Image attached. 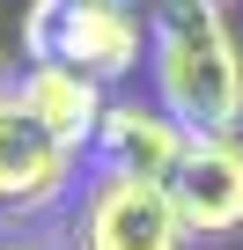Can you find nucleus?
<instances>
[{
  "label": "nucleus",
  "mask_w": 243,
  "mask_h": 250,
  "mask_svg": "<svg viewBox=\"0 0 243 250\" xmlns=\"http://www.w3.org/2000/svg\"><path fill=\"white\" fill-rule=\"evenodd\" d=\"M155 103L184 140H228L243 125V44L221 8L206 0H162L148 30Z\"/></svg>",
  "instance_id": "nucleus-1"
},
{
  "label": "nucleus",
  "mask_w": 243,
  "mask_h": 250,
  "mask_svg": "<svg viewBox=\"0 0 243 250\" xmlns=\"http://www.w3.org/2000/svg\"><path fill=\"white\" fill-rule=\"evenodd\" d=\"M22 52L37 66H66L81 81H118L140 66V22L126 8H88V0H30Z\"/></svg>",
  "instance_id": "nucleus-2"
},
{
  "label": "nucleus",
  "mask_w": 243,
  "mask_h": 250,
  "mask_svg": "<svg viewBox=\"0 0 243 250\" xmlns=\"http://www.w3.org/2000/svg\"><path fill=\"white\" fill-rule=\"evenodd\" d=\"M81 250H184V221L170 206V184H140V177H103L81 199L74 221Z\"/></svg>",
  "instance_id": "nucleus-3"
},
{
  "label": "nucleus",
  "mask_w": 243,
  "mask_h": 250,
  "mask_svg": "<svg viewBox=\"0 0 243 250\" xmlns=\"http://www.w3.org/2000/svg\"><path fill=\"white\" fill-rule=\"evenodd\" d=\"M170 206L184 221V243H228L243 235V140H184L170 169Z\"/></svg>",
  "instance_id": "nucleus-4"
},
{
  "label": "nucleus",
  "mask_w": 243,
  "mask_h": 250,
  "mask_svg": "<svg viewBox=\"0 0 243 250\" xmlns=\"http://www.w3.org/2000/svg\"><path fill=\"white\" fill-rule=\"evenodd\" d=\"M74 147L15 103V88H0V213H44L74 184Z\"/></svg>",
  "instance_id": "nucleus-5"
},
{
  "label": "nucleus",
  "mask_w": 243,
  "mask_h": 250,
  "mask_svg": "<svg viewBox=\"0 0 243 250\" xmlns=\"http://www.w3.org/2000/svg\"><path fill=\"white\" fill-rule=\"evenodd\" d=\"M184 155V133L170 125L162 103H103V125H96V169L103 177H140V184H170Z\"/></svg>",
  "instance_id": "nucleus-6"
},
{
  "label": "nucleus",
  "mask_w": 243,
  "mask_h": 250,
  "mask_svg": "<svg viewBox=\"0 0 243 250\" xmlns=\"http://www.w3.org/2000/svg\"><path fill=\"white\" fill-rule=\"evenodd\" d=\"M15 103L44 125V133H59L74 155L96 147V125H103V96H96V81H81V74H66V66H30V74L15 81Z\"/></svg>",
  "instance_id": "nucleus-7"
},
{
  "label": "nucleus",
  "mask_w": 243,
  "mask_h": 250,
  "mask_svg": "<svg viewBox=\"0 0 243 250\" xmlns=\"http://www.w3.org/2000/svg\"><path fill=\"white\" fill-rule=\"evenodd\" d=\"M0 250H30V243H15V235H0Z\"/></svg>",
  "instance_id": "nucleus-8"
},
{
  "label": "nucleus",
  "mask_w": 243,
  "mask_h": 250,
  "mask_svg": "<svg viewBox=\"0 0 243 250\" xmlns=\"http://www.w3.org/2000/svg\"><path fill=\"white\" fill-rule=\"evenodd\" d=\"M88 8H126V0H88Z\"/></svg>",
  "instance_id": "nucleus-9"
},
{
  "label": "nucleus",
  "mask_w": 243,
  "mask_h": 250,
  "mask_svg": "<svg viewBox=\"0 0 243 250\" xmlns=\"http://www.w3.org/2000/svg\"><path fill=\"white\" fill-rule=\"evenodd\" d=\"M206 8H228V0H206Z\"/></svg>",
  "instance_id": "nucleus-10"
}]
</instances>
